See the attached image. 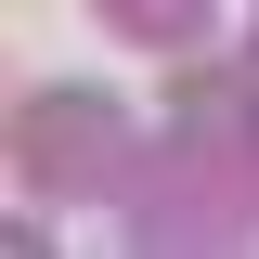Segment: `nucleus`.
Returning a JSON list of instances; mask_svg holds the SVG:
<instances>
[{
    "label": "nucleus",
    "instance_id": "nucleus-1",
    "mask_svg": "<svg viewBox=\"0 0 259 259\" xmlns=\"http://www.w3.org/2000/svg\"><path fill=\"white\" fill-rule=\"evenodd\" d=\"M130 13H143V26H168V0H130ZM182 13H194V0H182Z\"/></svg>",
    "mask_w": 259,
    "mask_h": 259
}]
</instances>
